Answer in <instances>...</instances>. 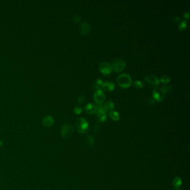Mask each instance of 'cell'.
I'll return each mask as SVG.
<instances>
[{"mask_svg": "<svg viewBox=\"0 0 190 190\" xmlns=\"http://www.w3.org/2000/svg\"><path fill=\"white\" fill-rule=\"evenodd\" d=\"M145 80L147 86L152 89H155L159 84V80L155 75L152 74H149L145 78Z\"/></svg>", "mask_w": 190, "mask_h": 190, "instance_id": "6da1fadb", "label": "cell"}, {"mask_svg": "<svg viewBox=\"0 0 190 190\" xmlns=\"http://www.w3.org/2000/svg\"><path fill=\"white\" fill-rule=\"evenodd\" d=\"M76 130L80 133H86L89 129V124L84 118H79L75 123Z\"/></svg>", "mask_w": 190, "mask_h": 190, "instance_id": "7a4b0ae2", "label": "cell"}, {"mask_svg": "<svg viewBox=\"0 0 190 190\" xmlns=\"http://www.w3.org/2000/svg\"><path fill=\"white\" fill-rule=\"evenodd\" d=\"M132 78L129 74L123 73L117 77V83L120 86L127 88L130 86L132 84Z\"/></svg>", "mask_w": 190, "mask_h": 190, "instance_id": "3957f363", "label": "cell"}, {"mask_svg": "<svg viewBox=\"0 0 190 190\" xmlns=\"http://www.w3.org/2000/svg\"><path fill=\"white\" fill-rule=\"evenodd\" d=\"M73 127L70 124H65L61 127L60 130L61 136L65 139H69L73 135Z\"/></svg>", "mask_w": 190, "mask_h": 190, "instance_id": "277c9868", "label": "cell"}, {"mask_svg": "<svg viewBox=\"0 0 190 190\" xmlns=\"http://www.w3.org/2000/svg\"><path fill=\"white\" fill-rule=\"evenodd\" d=\"M126 61L122 59H116L112 63V70L115 72H120L124 69L126 66Z\"/></svg>", "mask_w": 190, "mask_h": 190, "instance_id": "5b68a950", "label": "cell"}, {"mask_svg": "<svg viewBox=\"0 0 190 190\" xmlns=\"http://www.w3.org/2000/svg\"><path fill=\"white\" fill-rule=\"evenodd\" d=\"M166 93L160 88H157L153 91V98L157 101L161 102L164 99Z\"/></svg>", "mask_w": 190, "mask_h": 190, "instance_id": "8992f818", "label": "cell"}, {"mask_svg": "<svg viewBox=\"0 0 190 190\" xmlns=\"http://www.w3.org/2000/svg\"><path fill=\"white\" fill-rule=\"evenodd\" d=\"M105 98V95L103 92L100 89H97L94 94V98L95 102L98 104L102 103Z\"/></svg>", "mask_w": 190, "mask_h": 190, "instance_id": "52a82bcc", "label": "cell"}, {"mask_svg": "<svg viewBox=\"0 0 190 190\" xmlns=\"http://www.w3.org/2000/svg\"><path fill=\"white\" fill-rule=\"evenodd\" d=\"M79 30L80 33L83 35L88 34L91 30V26L86 22H83L79 26Z\"/></svg>", "mask_w": 190, "mask_h": 190, "instance_id": "ba28073f", "label": "cell"}, {"mask_svg": "<svg viewBox=\"0 0 190 190\" xmlns=\"http://www.w3.org/2000/svg\"><path fill=\"white\" fill-rule=\"evenodd\" d=\"M99 68L100 71L105 74H108L112 71L111 64L107 61H103L101 62L99 65Z\"/></svg>", "mask_w": 190, "mask_h": 190, "instance_id": "9c48e42d", "label": "cell"}, {"mask_svg": "<svg viewBox=\"0 0 190 190\" xmlns=\"http://www.w3.org/2000/svg\"><path fill=\"white\" fill-rule=\"evenodd\" d=\"M96 116L99 122H104L107 120V111L102 108L98 107V110L96 112Z\"/></svg>", "mask_w": 190, "mask_h": 190, "instance_id": "30bf717a", "label": "cell"}, {"mask_svg": "<svg viewBox=\"0 0 190 190\" xmlns=\"http://www.w3.org/2000/svg\"><path fill=\"white\" fill-rule=\"evenodd\" d=\"M98 107L95 104L89 103L85 107V111L88 114H94L98 112Z\"/></svg>", "mask_w": 190, "mask_h": 190, "instance_id": "8fae6325", "label": "cell"}, {"mask_svg": "<svg viewBox=\"0 0 190 190\" xmlns=\"http://www.w3.org/2000/svg\"><path fill=\"white\" fill-rule=\"evenodd\" d=\"M99 108H102L104 109L107 112L108 111H112L113 109L114 108V104L111 100H108L104 103L99 104Z\"/></svg>", "mask_w": 190, "mask_h": 190, "instance_id": "7c38bea8", "label": "cell"}, {"mask_svg": "<svg viewBox=\"0 0 190 190\" xmlns=\"http://www.w3.org/2000/svg\"><path fill=\"white\" fill-rule=\"evenodd\" d=\"M54 123V118L50 115L45 117L43 120V124L45 127H50L53 125Z\"/></svg>", "mask_w": 190, "mask_h": 190, "instance_id": "4fadbf2b", "label": "cell"}, {"mask_svg": "<svg viewBox=\"0 0 190 190\" xmlns=\"http://www.w3.org/2000/svg\"><path fill=\"white\" fill-rule=\"evenodd\" d=\"M102 88L107 91H111L115 88V84L110 81H105L103 83Z\"/></svg>", "mask_w": 190, "mask_h": 190, "instance_id": "5bb4252c", "label": "cell"}, {"mask_svg": "<svg viewBox=\"0 0 190 190\" xmlns=\"http://www.w3.org/2000/svg\"><path fill=\"white\" fill-rule=\"evenodd\" d=\"M86 144L89 147H93L94 145V139L90 136H88L86 138Z\"/></svg>", "mask_w": 190, "mask_h": 190, "instance_id": "9a60e30c", "label": "cell"}, {"mask_svg": "<svg viewBox=\"0 0 190 190\" xmlns=\"http://www.w3.org/2000/svg\"><path fill=\"white\" fill-rule=\"evenodd\" d=\"M103 81L100 79H98L95 80V82L94 83L93 86H92V89H99L100 87H102V85L103 84Z\"/></svg>", "mask_w": 190, "mask_h": 190, "instance_id": "2e32d148", "label": "cell"}, {"mask_svg": "<svg viewBox=\"0 0 190 190\" xmlns=\"http://www.w3.org/2000/svg\"><path fill=\"white\" fill-rule=\"evenodd\" d=\"M173 185L175 187H178L182 185L181 178L179 177H176L172 182Z\"/></svg>", "mask_w": 190, "mask_h": 190, "instance_id": "e0dca14e", "label": "cell"}, {"mask_svg": "<svg viewBox=\"0 0 190 190\" xmlns=\"http://www.w3.org/2000/svg\"><path fill=\"white\" fill-rule=\"evenodd\" d=\"M111 118L114 121H118L119 119V114L117 111H111L109 113Z\"/></svg>", "mask_w": 190, "mask_h": 190, "instance_id": "ac0fdd59", "label": "cell"}, {"mask_svg": "<svg viewBox=\"0 0 190 190\" xmlns=\"http://www.w3.org/2000/svg\"><path fill=\"white\" fill-rule=\"evenodd\" d=\"M187 26V21L185 20H183L180 21L178 24V28L180 30H183Z\"/></svg>", "mask_w": 190, "mask_h": 190, "instance_id": "d6986e66", "label": "cell"}, {"mask_svg": "<svg viewBox=\"0 0 190 190\" xmlns=\"http://www.w3.org/2000/svg\"><path fill=\"white\" fill-rule=\"evenodd\" d=\"M170 80H171V78L170 77V76L166 75H163L160 79L161 81L164 83H167L169 82L170 81Z\"/></svg>", "mask_w": 190, "mask_h": 190, "instance_id": "ffe728a7", "label": "cell"}, {"mask_svg": "<svg viewBox=\"0 0 190 190\" xmlns=\"http://www.w3.org/2000/svg\"><path fill=\"white\" fill-rule=\"evenodd\" d=\"M133 86H134L136 88H141L143 86V84L142 82H141L139 80H136L133 82Z\"/></svg>", "mask_w": 190, "mask_h": 190, "instance_id": "44dd1931", "label": "cell"}, {"mask_svg": "<svg viewBox=\"0 0 190 190\" xmlns=\"http://www.w3.org/2000/svg\"><path fill=\"white\" fill-rule=\"evenodd\" d=\"M161 89L164 92V93H168L172 90V88L170 86H162Z\"/></svg>", "mask_w": 190, "mask_h": 190, "instance_id": "7402d4cb", "label": "cell"}, {"mask_svg": "<svg viewBox=\"0 0 190 190\" xmlns=\"http://www.w3.org/2000/svg\"><path fill=\"white\" fill-rule=\"evenodd\" d=\"M145 100L146 103L149 105H152L155 103V99L153 98H146Z\"/></svg>", "mask_w": 190, "mask_h": 190, "instance_id": "603a6c76", "label": "cell"}, {"mask_svg": "<svg viewBox=\"0 0 190 190\" xmlns=\"http://www.w3.org/2000/svg\"><path fill=\"white\" fill-rule=\"evenodd\" d=\"M86 100V96L84 95H80L78 98V102L79 103H82Z\"/></svg>", "mask_w": 190, "mask_h": 190, "instance_id": "cb8c5ba5", "label": "cell"}, {"mask_svg": "<svg viewBox=\"0 0 190 190\" xmlns=\"http://www.w3.org/2000/svg\"><path fill=\"white\" fill-rule=\"evenodd\" d=\"M82 108L80 107H76L74 109V112L77 114H79L82 112Z\"/></svg>", "mask_w": 190, "mask_h": 190, "instance_id": "d4e9b609", "label": "cell"}, {"mask_svg": "<svg viewBox=\"0 0 190 190\" xmlns=\"http://www.w3.org/2000/svg\"><path fill=\"white\" fill-rule=\"evenodd\" d=\"M73 19L75 22H79L81 20V17L78 14H75L73 16Z\"/></svg>", "mask_w": 190, "mask_h": 190, "instance_id": "484cf974", "label": "cell"}, {"mask_svg": "<svg viewBox=\"0 0 190 190\" xmlns=\"http://www.w3.org/2000/svg\"><path fill=\"white\" fill-rule=\"evenodd\" d=\"M99 129V126L98 124H94L93 127V130L94 132H97Z\"/></svg>", "mask_w": 190, "mask_h": 190, "instance_id": "4316f807", "label": "cell"}, {"mask_svg": "<svg viewBox=\"0 0 190 190\" xmlns=\"http://www.w3.org/2000/svg\"><path fill=\"white\" fill-rule=\"evenodd\" d=\"M173 19L176 21H178L180 20V17L178 16H175L173 18Z\"/></svg>", "mask_w": 190, "mask_h": 190, "instance_id": "83f0119b", "label": "cell"}, {"mask_svg": "<svg viewBox=\"0 0 190 190\" xmlns=\"http://www.w3.org/2000/svg\"><path fill=\"white\" fill-rule=\"evenodd\" d=\"M189 12H186L185 14V16L186 18H189Z\"/></svg>", "mask_w": 190, "mask_h": 190, "instance_id": "f1b7e54d", "label": "cell"}, {"mask_svg": "<svg viewBox=\"0 0 190 190\" xmlns=\"http://www.w3.org/2000/svg\"><path fill=\"white\" fill-rule=\"evenodd\" d=\"M3 143L2 140H0V147H2L3 146Z\"/></svg>", "mask_w": 190, "mask_h": 190, "instance_id": "f546056e", "label": "cell"}, {"mask_svg": "<svg viewBox=\"0 0 190 190\" xmlns=\"http://www.w3.org/2000/svg\"><path fill=\"white\" fill-rule=\"evenodd\" d=\"M172 190H181V189H180L178 187H175V188L173 189Z\"/></svg>", "mask_w": 190, "mask_h": 190, "instance_id": "4dcf8cb0", "label": "cell"}]
</instances>
